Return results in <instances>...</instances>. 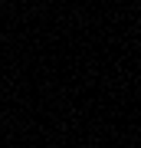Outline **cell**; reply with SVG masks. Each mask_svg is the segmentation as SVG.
Listing matches in <instances>:
<instances>
[]
</instances>
